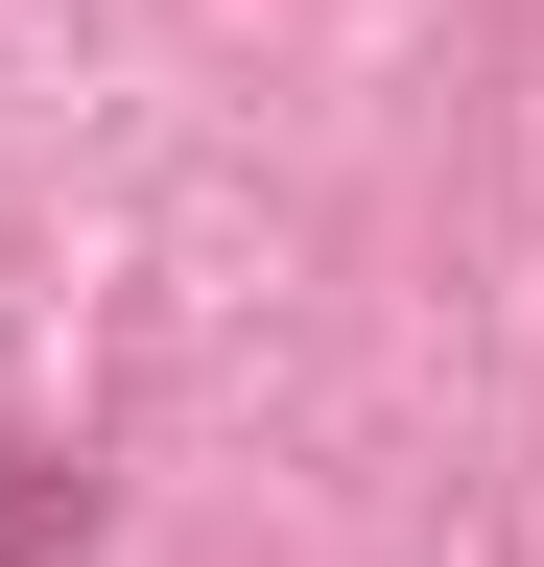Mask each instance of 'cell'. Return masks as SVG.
Returning <instances> with one entry per match:
<instances>
[{"mask_svg":"<svg viewBox=\"0 0 544 567\" xmlns=\"http://www.w3.org/2000/svg\"><path fill=\"white\" fill-rule=\"evenodd\" d=\"M95 544V473H48V450H0V567H72Z\"/></svg>","mask_w":544,"mask_h":567,"instance_id":"6da1fadb","label":"cell"}]
</instances>
